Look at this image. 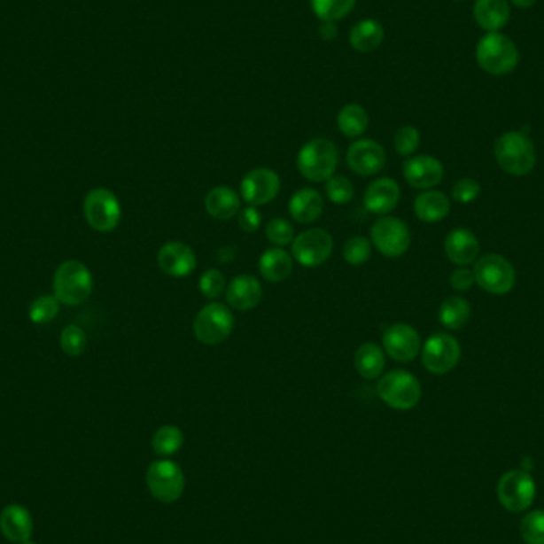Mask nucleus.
Masks as SVG:
<instances>
[{
	"label": "nucleus",
	"instance_id": "49530a36",
	"mask_svg": "<svg viewBox=\"0 0 544 544\" xmlns=\"http://www.w3.org/2000/svg\"><path fill=\"white\" fill-rule=\"evenodd\" d=\"M319 34L323 40H333L338 35V27H336L335 23H322Z\"/></svg>",
	"mask_w": 544,
	"mask_h": 544
},
{
	"label": "nucleus",
	"instance_id": "f704fd0d",
	"mask_svg": "<svg viewBox=\"0 0 544 544\" xmlns=\"http://www.w3.org/2000/svg\"><path fill=\"white\" fill-rule=\"evenodd\" d=\"M371 252H373V244L363 236H355V237H350L349 241H346L342 255L349 265L360 266L365 265L366 261L371 258Z\"/></svg>",
	"mask_w": 544,
	"mask_h": 544
},
{
	"label": "nucleus",
	"instance_id": "37998d69",
	"mask_svg": "<svg viewBox=\"0 0 544 544\" xmlns=\"http://www.w3.org/2000/svg\"><path fill=\"white\" fill-rule=\"evenodd\" d=\"M261 220H263V215H261V212L255 206H247V207L239 210L237 223H239V228H241L244 233H255V231H258L260 226H261Z\"/></svg>",
	"mask_w": 544,
	"mask_h": 544
},
{
	"label": "nucleus",
	"instance_id": "412c9836",
	"mask_svg": "<svg viewBox=\"0 0 544 544\" xmlns=\"http://www.w3.org/2000/svg\"><path fill=\"white\" fill-rule=\"evenodd\" d=\"M0 532L12 543L21 544L31 540L34 532L31 513L21 505L5 506L0 513Z\"/></svg>",
	"mask_w": 544,
	"mask_h": 544
},
{
	"label": "nucleus",
	"instance_id": "f03ea898",
	"mask_svg": "<svg viewBox=\"0 0 544 544\" xmlns=\"http://www.w3.org/2000/svg\"><path fill=\"white\" fill-rule=\"evenodd\" d=\"M338 161H339V153L335 144L322 137L306 142L296 158L298 169L304 179L317 183L327 182L335 175Z\"/></svg>",
	"mask_w": 544,
	"mask_h": 544
},
{
	"label": "nucleus",
	"instance_id": "4468645a",
	"mask_svg": "<svg viewBox=\"0 0 544 544\" xmlns=\"http://www.w3.org/2000/svg\"><path fill=\"white\" fill-rule=\"evenodd\" d=\"M280 191V177L269 167L247 172L241 182V195L249 206H265L274 201Z\"/></svg>",
	"mask_w": 544,
	"mask_h": 544
},
{
	"label": "nucleus",
	"instance_id": "7ed1b4c3",
	"mask_svg": "<svg viewBox=\"0 0 544 544\" xmlns=\"http://www.w3.org/2000/svg\"><path fill=\"white\" fill-rule=\"evenodd\" d=\"M476 59L482 70H486L490 75L500 77L517 67L519 51L509 37L498 32H489L478 43Z\"/></svg>",
	"mask_w": 544,
	"mask_h": 544
},
{
	"label": "nucleus",
	"instance_id": "6e6552de",
	"mask_svg": "<svg viewBox=\"0 0 544 544\" xmlns=\"http://www.w3.org/2000/svg\"><path fill=\"white\" fill-rule=\"evenodd\" d=\"M476 284L492 295H505L516 284V271L506 258L489 253L478 260L475 269Z\"/></svg>",
	"mask_w": 544,
	"mask_h": 544
},
{
	"label": "nucleus",
	"instance_id": "c9c22d12",
	"mask_svg": "<svg viewBox=\"0 0 544 544\" xmlns=\"http://www.w3.org/2000/svg\"><path fill=\"white\" fill-rule=\"evenodd\" d=\"M521 535L527 544H544V511L527 514L521 522Z\"/></svg>",
	"mask_w": 544,
	"mask_h": 544
},
{
	"label": "nucleus",
	"instance_id": "e433bc0d",
	"mask_svg": "<svg viewBox=\"0 0 544 544\" xmlns=\"http://www.w3.org/2000/svg\"><path fill=\"white\" fill-rule=\"evenodd\" d=\"M266 237L274 245L285 247L295 241V228L285 218H272L266 225Z\"/></svg>",
	"mask_w": 544,
	"mask_h": 544
},
{
	"label": "nucleus",
	"instance_id": "7c9ffc66",
	"mask_svg": "<svg viewBox=\"0 0 544 544\" xmlns=\"http://www.w3.org/2000/svg\"><path fill=\"white\" fill-rule=\"evenodd\" d=\"M470 315H471L470 303L460 296H451L444 299L439 307V314H438L441 325L447 330H460L465 327Z\"/></svg>",
	"mask_w": 544,
	"mask_h": 544
},
{
	"label": "nucleus",
	"instance_id": "4c0bfd02",
	"mask_svg": "<svg viewBox=\"0 0 544 544\" xmlns=\"http://www.w3.org/2000/svg\"><path fill=\"white\" fill-rule=\"evenodd\" d=\"M61 347L70 357L82 355L86 349V333L77 325H67L61 333Z\"/></svg>",
	"mask_w": 544,
	"mask_h": 544
},
{
	"label": "nucleus",
	"instance_id": "2eb2a0df",
	"mask_svg": "<svg viewBox=\"0 0 544 544\" xmlns=\"http://www.w3.org/2000/svg\"><path fill=\"white\" fill-rule=\"evenodd\" d=\"M382 346L384 352H387L392 360L400 363L411 361L422 350L419 333L408 323L390 325L382 338Z\"/></svg>",
	"mask_w": 544,
	"mask_h": 544
},
{
	"label": "nucleus",
	"instance_id": "20e7f679",
	"mask_svg": "<svg viewBox=\"0 0 544 544\" xmlns=\"http://www.w3.org/2000/svg\"><path fill=\"white\" fill-rule=\"evenodd\" d=\"M53 290L59 303L66 306L83 304L93 291V276L83 263L69 260L56 269Z\"/></svg>",
	"mask_w": 544,
	"mask_h": 544
},
{
	"label": "nucleus",
	"instance_id": "ddd939ff",
	"mask_svg": "<svg viewBox=\"0 0 544 544\" xmlns=\"http://www.w3.org/2000/svg\"><path fill=\"white\" fill-rule=\"evenodd\" d=\"M460 344L454 336L447 333H435L430 336L422 347V363L431 374H446L459 363Z\"/></svg>",
	"mask_w": 544,
	"mask_h": 544
},
{
	"label": "nucleus",
	"instance_id": "0eeeda50",
	"mask_svg": "<svg viewBox=\"0 0 544 544\" xmlns=\"http://www.w3.org/2000/svg\"><path fill=\"white\" fill-rule=\"evenodd\" d=\"M147 486L150 493L158 501L174 503L185 490V475L175 462L156 460L148 467Z\"/></svg>",
	"mask_w": 544,
	"mask_h": 544
},
{
	"label": "nucleus",
	"instance_id": "09e8293b",
	"mask_svg": "<svg viewBox=\"0 0 544 544\" xmlns=\"http://www.w3.org/2000/svg\"><path fill=\"white\" fill-rule=\"evenodd\" d=\"M21 544H37V543H34V541H31V540H27V541H24V543Z\"/></svg>",
	"mask_w": 544,
	"mask_h": 544
},
{
	"label": "nucleus",
	"instance_id": "79ce46f5",
	"mask_svg": "<svg viewBox=\"0 0 544 544\" xmlns=\"http://www.w3.org/2000/svg\"><path fill=\"white\" fill-rule=\"evenodd\" d=\"M479 193L481 185L475 179H460L452 188V198L460 204L473 203Z\"/></svg>",
	"mask_w": 544,
	"mask_h": 544
},
{
	"label": "nucleus",
	"instance_id": "f8f14e48",
	"mask_svg": "<svg viewBox=\"0 0 544 544\" xmlns=\"http://www.w3.org/2000/svg\"><path fill=\"white\" fill-rule=\"evenodd\" d=\"M293 257L304 268H317L323 265L333 253V237L327 229L312 228L298 234L291 242Z\"/></svg>",
	"mask_w": 544,
	"mask_h": 544
},
{
	"label": "nucleus",
	"instance_id": "423d86ee",
	"mask_svg": "<svg viewBox=\"0 0 544 544\" xmlns=\"http://www.w3.org/2000/svg\"><path fill=\"white\" fill-rule=\"evenodd\" d=\"M233 330V312L221 303H209L204 306L193 322L196 339L206 346L221 344L231 336Z\"/></svg>",
	"mask_w": 544,
	"mask_h": 544
},
{
	"label": "nucleus",
	"instance_id": "4be33fe9",
	"mask_svg": "<svg viewBox=\"0 0 544 544\" xmlns=\"http://www.w3.org/2000/svg\"><path fill=\"white\" fill-rule=\"evenodd\" d=\"M444 252L454 265H471L479 255V241L470 229L457 228L447 234L444 241Z\"/></svg>",
	"mask_w": 544,
	"mask_h": 544
},
{
	"label": "nucleus",
	"instance_id": "bb28decb",
	"mask_svg": "<svg viewBox=\"0 0 544 544\" xmlns=\"http://www.w3.org/2000/svg\"><path fill=\"white\" fill-rule=\"evenodd\" d=\"M258 269L268 282L279 284L293 272V260L284 249H269L260 257Z\"/></svg>",
	"mask_w": 544,
	"mask_h": 544
},
{
	"label": "nucleus",
	"instance_id": "a18cd8bd",
	"mask_svg": "<svg viewBox=\"0 0 544 544\" xmlns=\"http://www.w3.org/2000/svg\"><path fill=\"white\" fill-rule=\"evenodd\" d=\"M237 255V250L234 249L233 245H225L217 252V260L220 263H229L233 261Z\"/></svg>",
	"mask_w": 544,
	"mask_h": 544
},
{
	"label": "nucleus",
	"instance_id": "c756f323",
	"mask_svg": "<svg viewBox=\"0 0 544 544\" xmlns=\"http://www.w3.org/2000/svg\"><path fill=\"white\" fill-rule=\"evenodd\" d=\"M369 125L366 110L358 104H347L338 113V128L346 137L357 139L365 134Z\"/></svg>",
	"mask_w": 544,
	"mask_h": 544
},
{
	"label": "nucleus",
	"instance_id": "a19ab883",
	"mask_svg": "<svg viewBox=\"0 0 544 544\" xmlns=\"http://www.w3.org/2000/svg\"><path fill=\"white\" fill-rule=\"evenodd\" d=\"M395 150L398 155L409 156L417 150L420 144V134L414 126H403L395 134Z\"/></svg>",
	"mask_w": 544,
	"mask_h": 544
},
{
	"label": "nucleus",
	"instance_id": "c85d7f7f",
	"mask_svg": "<svg viewBox=\"0 0 544 544\" xmlns=\"http://www.w3.org/2000/svg\"><path fill=\"white\" fill-rule=\"evenodd\" d=\"M355 368L366 381L377 379L385 368V352L374 342L361 344L355 354Z\"/></svg>",
	"mask_w": 544,
	"mask_h": 544
},
{
	"label": "nucleus",
	"instance_id": "39448f33",
	"mask_svg": "<svg viewBox=\"0 0 544 544\" xmlns=\"http://www.w3.org/2000/svg\"><path fill=\"white\" fill-rule=\"evenodd\" d=\"M377 395L385 405L397 411H409L422 397L420 382L414 374L395 369L382 376L377 382Z\"/></svg>",
	"mask_w": 544,
	"mask_h": 544
},
{
	"label": "nucleus",
	"instance_id": "a211bd4d",
	"mask_svg": "<svg viewBox=\"0 0 544 544\" xmlns=\"http://www.w3.org/2000/svg\"><path fill=\"white\" fill-rule=\"evenodd\" d=\"M405 179L412 188L431 190L441 183L444 177L443 164L433 156L420 155L408 159L403 167Z\"/></svg>",
	"mask_w": 544,
	"mask_h": 544
},
{
	"label": "nucleus",
	"instance_id": "5701e85b",
	"mask_svg": "<svg viewBox=\"0 0 544 544\" xmlns=\"http://www.w3.org/2000/svg\"><path fill=\"white\" fill-rule=\"evenodd\" d=\"M288 210H290V215L295 221L301 223V225H309V223H314L315 220H319L320 215H322L323 198L314 188L298 190L290 199Z\"/></svg>",
	"mask_w": 544,
	"mask_h": 544
},
{
	"label": "nucleus",
	"instance_id": "72a5a7b5",
	"mask_svg": "<svg viewBox=\"0 0 544 544\" xmlns=\"http://www.w3.org/2000/svg\"><path fill=\"white\" fill-rule=\"evenodd\" d=\"M59 301L56 296L43 295L37 298L29 307V319L37 325H47L53 322L59 312Z\"/></svg>",
	"mask_w": 544,
	"mask_h": 544
},
{
	"label": "nucleus",
	"instance_id": "6ab92c4d",
	"mask_svg": "<svg viewBox=\"0 0 544 544\" xmlns=\"http://www.w3.org/2000/svg\"><path fill=\"white\" fill-rule=\"evenodd\" d=\"M400 198H401V190H400L397 180L382 177L368 185L363 203H365L366 209L371 214L387 215L392 210L397 209Z\"/></svg>",
	"mask_w": 544,
	"mask_h": 544
},
{
	"label": "nucleus",
	"instance_id": "aec40b11",
	"mask_svg": "<svg viewBox=\"0 0 544 544\" xmlns=\"http://www.w3.org/2000/svg\"><path fill=\"white\" fill-rule=\"evenodd\" d=\"M263 296V287L260 280L249 274L234 277L226 287V301L236 311H250L257 307Z\"/></svg>",
	"mask_w": 544,
	"mask_h": 544
},
{
	"label": "nucleus",
	"instance_id": "b1692460",
	"mask_svg": "<svg viewBox=\"0 0 544 544\" xmlns=\"http://www.w3.org/2000/svg\"><path fill=\"white\" fill-rule=\"evenodd\" d=\"M508 0H476L475 19L484 31L497 32L509 21Z\"/></svg>",
	"mask_w": 544,
	"mask_h": 544
},
{
	"label": "nucleus",
	"instance_id": "a878e982",
	"mask_svg": "<svg viewBox=\"0 0 544 544\" xmlns=\"http://www.w3.org/2000/svg\"><path fill=\"white\" fill-rule=\"evenodd\" d=\"M449 210H451V203L447 196L436 190H425L414 201L416 215L425 223L441 221L443 218L447 217Z\"/></svg>",
	"mask_w": 544,
	"mask_h": 544
},
{
	"label": "nucleus",
	"instance_id": "cd10ccee",
	"mask_svg": "<svg viewBox=\"0 0 544 544\" xmlns=\"http://www.w3.org/2000/svg\"><path fill=\"white\" fill-rule=\"evenodd\" d=\"M384 27L376 19H363L350 31V45L358 53H371L381 47L384 42Z\"/></svg>",
	"mask_w": 544,
	"mask_h": 544
},
{
	"label": "nucleus",
	"instance_id": "473e14b6",
	"mask_svg": "<svg viewBox=\"0 0 544 544\" xmlns=\"http://www.w3.org/2000/svg\"><path fill=\"white\" fill-rule=\"evenodd\" d=\"M357 0H311L314 13L323 23H335L349 15Z\"/></svg>",
	"mask_w": 544,
	"mask_h": 544
},
{
	"label": "nucleus",
	"instance_id": "2f4dec72",
	"mask_svg": "<svg viewBox=\"0 0 544 544\" xmlns=\"http://www.w3.org/2000/svg\"><path fill=\"white\" fill-rule=\"evenodd\" d=\"M183 441H185V438H183V433L179 427L164 425V427L156 430L153 439H152V446H153V451L158 455L171 457L182 449Z\"/></svg>",
	"mask_w": 544,
	"mask_h": 544
},
{
	"label": "nucleus",
	"instance_id": "dca6fc26",
	"mask_svg": "<svg viewBox=\"0 0 544 544\" xmlns=\"http://www.w3.org/2000/svg\"><path fill=\"white\" fill-rule=\"evenodd\" d=\"M385 163V150L376 140H355L347 150V164L350 169L361 177H371L379 174Z\"/></svg>",
	"mask_w": 544,
	"mask_h": 544
},
{
	"label": "nucleus",
	"instance_id": "de8ad7c7",
	"mask_svg": "<svg viewBox=\"0 0 544 544\" xmlns=\"http://www.w3.org/2000/svg\"><path fill=\"white\" fill-rule=\"evenodd\" d=\"M516 7L529 8L537 4V0H511Z\"/></svg>",
	"mask_w": 544,
	"mask_h": 544
},
{
	"label": "nucleus",
	"instance_id": "9b49d317",
	"mask_svg": "<svg viewBox=\"0 0 544 544\" xmlns=\"http://www.w3.org/2000/svg\"><path fill=\"white\" fill-rule=\"evenodd\" d=\"M371 241L384 257L398 258L409 249L411 231L400 218L382 217L371 228Z\"/></svg>",
	"mask_w": 544,
	"mask_h": 544
},
{
	"label": "nucleus",
	"instance_id": "9d476101",
	"mask_svg": "<svg viewBox=\"0 0 544 544\" xmlns=\"http://www.w3.org/2000/svg\"><path fill=\"white\" fill-rule=\"evenodd\" d=\"M498 500L508 511L521 513L535 500L537 487L533 478L522 470H513L501 476L497 487Z\"/></svg>",
	"mask_w": 544,
	"mask_h": 544
},
{
	"label": "nucleus",
	"instance_id": "1a4fd4ad",
	"mask_svg": "<svg viewBox=\"0 0 544 544\" xmlns=\"http://www.w3.org/2000/svg\"><path fill=\"white\" fill-rule=\"evenodd\" d=\"M83 212L88 225L99 233L113 231L121 220L120 201L105 188H96L86 195Z\"/></svg>",
	"mask_w": 544,
	"mask_h": 544
},
{
	"label": "nucleus",
	"instance_id": "f257e3e1",
	"mask_svg": "<svg viewBox=\"0 0 544 544\" xmlns=\"http://www.w3.org/2000/svg\"><path fill=\"white\" fill-rule=\"evenodd\" d=\"M495 159L498 166L516 177H524L533 171L537 164V153L532 140L524 133H506L495 144Z\"/></svg>",
	"mask_w": 544,
	"mask_h": 544
},
{
	"label": "nucleus",
	"instance_id": "c03bdc74",
	"mask_svg": "<svg viewBox=\"0 0 544 544\" xmlns=\"http://www.w3.org/2000/svg\"><path fill=\"white\" fill-rule=\"evenodd\" d=\"M475 282V274H473V271H470V269L462 268V269L452 272L451 285L457 291H467V290L473 287Z\"/></svg>",
	"mask_w": 544,
	"mask_h": 544
},
{
	"label": "nucleus",
	"instance_id": "ea45409f",
	"mask_svg": "<svg viewBox=\"0 0 544 544\" xmlns=\"http://www.w3.org/2000/svg\"><path fill=\"white\" fill-rule=\"evenodd\" d=\"M225 276L218 269H207L199 279V291L207 299H217L226 291Z\"/></svg>",
	"mask_w": 544,
	"mask_h": 544
},
{
	"label": "nucleus",
	"instance_id": "393cba45",
	"mask_svg": "<svg viewBox=\"0 0 544 544\" xmlns=\"http://www.w3.org/2000/svg\"><path fill=\"white\" fill-rule=\"evenodd\" d=\"M204 206L212 217L217 220H229L239 214L241 198L233 188L215 187L206 195Z\"/></svg>",
	"mask_w": 544,
	"mask_h": 544
},
{
	"label": "nucleus",
	"instance_id": "f3484780",
	"mask_svg": "<svg viewBox=\"0 0 544 544\" xmlns=\"http://www.w3.org/2000/svg\"><path fill=\"white\" fill-rule=\"evenodd\" d=\"M158 266L171 277H188L195 272L198 261L193 249L183 242H167L158 252Z\"/></svg>",
	"mask_w": 544,
	"mask_h": 544
},
{
	"label": "nucleus",
	"instance_id": "58836bf2",
	"mask_svg": "<svg viewBox=\"0 0 544 544\" xmlns=\"http://www.w3.org/2000/svg\"><path fill=\"white\" fill-rule=\"evenodd\" d=\"M325 190H327L328 199L339 206L350 203L355 193L352 182L344 175H333L331 179H328Z\"/></svg>",
	"mask_w": 544,
	"mask_h": 544
}]
</instances>
